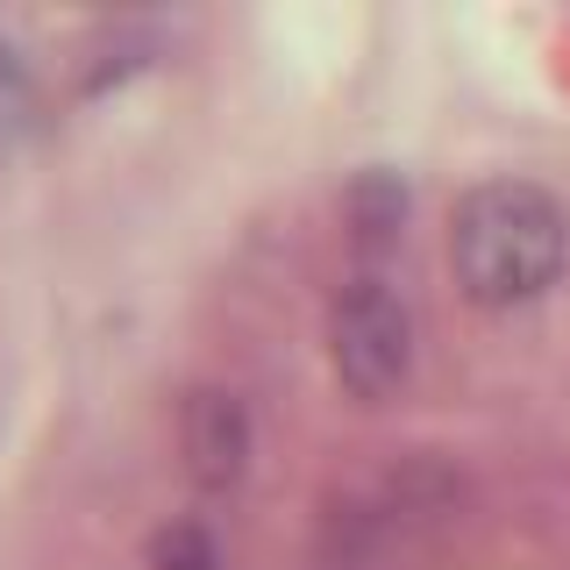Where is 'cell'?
<instances>
[{"mask_svg":"<svg viewBox=\"0 0 570 570\" xmlns=\"http://www.w3.org/2000/svg\"><path fill=\"white\" fill-rule=\"evenodd\" d=\"M570 249V222L528 178H485L463 193L456 222H450V264L456 285L485 307H513L534 299L542 285H557Z\"/></svg>","mask_w":570,"mask_h":570,"instance_id":"cell-1","label":"cell"},{"mask_svg":"<svg viewBox=\"0 0 570 570\" xmlns=\"http://www.w3.org/2000/svg\"><path fill=\"white\" fill-rule=\"evenodd\" d=\"M328 356L356 400H385L414 371V314L379 272H356L328 299Z\"/></svg>","mask_w":570,"mask_h":570,"instance_id":"cell-2","label":"cell"},{"mask_svg":"<svg viewBox=\"0 0 570 570\" xmlns=\"http://www.w3.org/2000/svg\"><path fill=\"white\" fill-rule=\"evenodd\" d=\"M243 456H249V414L236 392H193L186 400V471L200 478L207 492L236 485L243 478Z\"/></svg>","mask_w":570,"mask_h":570,"instance_id":"cell-3","label":"cell"},{"mask_svg":"<svg viewBox=\"0 0 570 570\" xmlns=\"http://www.w3.org/2000/svg\"><path fill=\"white\" fill-rule=\"evenodd\" d=\"M350 222H356V236L364 243H385L392 228L406 222V193H400V178H385V171H364L350 186Z\"/></svg>","mask_w":570,"mask_h":570,"instance_id":"cell-4","label":"cell"},{"mask_svg":"<svg viewBox=\"0 0 570 570\" xmlns=\"http://www.w3.org/2000/svg\"><path fill=\"white\" fill-rule=\"evenodd\" d=\"M150 570H222V549H214V534L200 521H171L150 542Z\"/></svg>","mask_w":570,"mask_h":570,"instance_id":"cell-5","label":"cell"},{"mask_svg":"<svg viewBox=\"0 0 570 570\" xmlns=\"http://www.w3.org/2000/svg\"><path fill=\"white\" fill-rule=\"evenodd\" d=\"M36 129V86H29V71L14 65V50L0 43V150H14Z\"/></svg>","mask_w":570,"mask_h":570,"instance_id":"cell-6","label":"cell"}]
</instances>
